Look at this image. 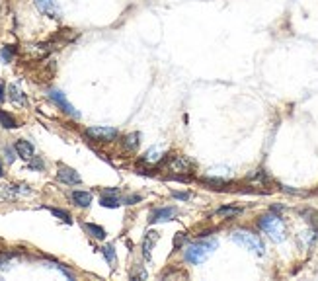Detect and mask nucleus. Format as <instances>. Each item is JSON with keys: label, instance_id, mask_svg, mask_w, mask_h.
<instances>
[{"label": "nucleus", "instance_id": "f257e3e1", "mask_svg": "<svg viewBox=\"0 0 318 281\" xmlns=\"http://www.w3.org/2000/svg\"><path fill=\"white\" fill-rule=\"evenodd\" d=\"M217 248H219V242H217L215 238L199 240V242H191L190 246L184 250V260H186L188 264H193V266L203 264L205 260L213 254Z\"/></svg>", "mask_w": 318, "mask_h": 281}, {"label": "nucleus", "instance_id": "f03ea898", "mask_svg": "<svg viewBox=\"0 0 318 281\" xmlns=\"http://www.w3.org/2000/svg\"><path fill=\"white\" fill-rule=\"evenodd\" d=\"M230 238L236 244H240L242 248H246V250H250V252H254V254H258V256H262L266 252L264 240H262L258 234L250 232V230H244V229L234 230V232L230 234Z\"/></svg>", "mask_w": 318, "mask_h": 281}, {"label": "nucleus", "instance_id": "7ed1b4c3", "mask_svg": "<svg viewBox=\"0 0 318 281\" xmlns=\"http://www.w3.org/2000/svg\"><path fill=\"white\" fill-rule=\"evenodd\" d=\"M258 227H260V230H264L266 234H269L271 240H275V242H283L285 240V225H283L281 217H277V215H264V217H260Z\"/></svg>", "mask_w": 318, "mask_h": 281}, {"label": "nucleus", "instance_id": "20e7f679", "mask_svg": "<svg viewBox=\"0 0 318 281\" xmlns=\"http://www.w3.org/2000/svg\"><path fill=\"white\" fill-rule=\"evenodd\" d=\"M166 168L170 170V172H176V180H184L186 182V176L184 174H188L193 170V162H191L188 156H182V154H170V158H168V162H166Z\"/></svg>", "mask_w": 318, "mask_h": 281}, {"label": "nucleus", "instance_id": "39448f33", "mask_svg": "<svg viewBox=\"0 0 318 281\" xmlns=\"http://www.w3.org/2000/svg\"><path fill=\"white\" fill-rule=\"evenodd\" d=\"M180 215L178 207H156L149 213V223L156 225V223H168V221H174Z\"/></svg>", "mask_w": 318, "mask_h": 281}, {"label": "nucleus", "instance_id": "423d86ee", "mask_svg": "<svg viewBox=\"0 0 318 281\" xmlns=\"http://www.w3.org/2000/svg\"><path fill=\"white\" fill-rule=\"evenodd\" d=\"M86 135L94 140H102V143H112L119 137V131L114 127H88Z\"/></svg>", "mask_w": 318, "mask_h": 281}, {"label": "nucleus", "instance_id": "0eeeda50", "mask_svg": "<svg viewBox=\"0 0 318 281\" xmlns=\"http://www.w3.org/2000/svg\"><path fill=\"white\" fill-rule=\"evenodd\" d=\"M49 98L53 100V103H57V106H59V108L63 110L64 114L73 115V117H78V115H80L77 112V110L73 108V103H70L68 100H66V98H64V94L61 92V90H51V92H49Z\"/></svg>", "mask_w": 318, "mask_h": 281}, {"label": "nucleus", "instance_id": "6e6552de", "mask_svg": "<svg viewBox=\"0 0 318 281\" xmlns=\"http://www.w3.org/2000/svg\"><path fill=\"white\" fill-rule=\"evenodd\" d=\"M39 12H43L49 18H61V8L57 4V0H33Z\"/></svg>", "mask_w": 318, "mask_h": 281}, {"label": "nucleus", "instance_id": "1a4fd4ad", "mask_svg": "<svg viewBox=\"0 0 318 281\" xmlns=\"http://www.w3.org/2000/svg\"><path fill=\"white\" fill-rule=\"evenodd\" d=\"M57 178L61 180L63 184H66V186H77V184H80L82 182V178H80V174H78L75 168H68V166H61L59 168V172H57Z\"/></svg>", "mask_w": 318, "mask_h": 281}, {"label": "nucleus", "instance_id": "9d476101", "mask_svg": "<svg viewBox=\"0 0 318 281\" xmlns=\"http://www.w3.org/2000/svg\"><path fill=\"white\" fill-rule=\"evenodd\" d=\"M14 149H16V153L20 158H24V160H29L31 156H33V145L26 139H20L16 145H14Z\"/></svg>", "mask_w": 318, "mask_h": 281}, {"label": "nucleus", "instance_id": "9b49d317", "mask_svg": "<svg viewBox=\"0 0 318 281\" xmlns=\"http://www.w3.org/2000/svg\"><path fill=\"white\" fill-rule=\"evenodd\" d=\"M156 240H158V232L149 230L147 236H145V240H143V256H145V260H151V252H153Z\"/></svg>", "mask_w": 318, "mask_h": 281}, {"label": "nucleus", "instance_id": "f8f14e48", "mask_svg": "<svg viewBox=\"0 0 318 281\" xmlns=\"http://www.w3.org/2000/svg\"><path fill=\"white\" fill-rule=\"evenodd\" d=\"M70 199H73V203L78 205V207H90V203H92V193L77 190V192L70 193Z\"/></svg>", "mask_w": 318, "mask_h": 281}, {"label": "nucleus", "instance_id": "ddd939ff", "mask_svg": "<svg viewBox=\"0 0 318 281\" xmlns=\"http://www.w3.org/2000/svg\"><path fill=\"white\" fill-rule=\"evenodd\" d=\"M8 96H10V100H12L14 103H18V106H26L27 103L26 94L20 90L18 84H10V86H8Z\"/></svg>", "mask_w": 318, "mask_h": 281}, {"label": "nucleus", "instance_id": "4468645a", "mask_svg": "<svg viewBox=\"0 0 318 281\" xmlns=\"http://www.w3.org/2000/svg\"><path fill=\"white\" fill-rule=\"evenodd\" d=\"M82 229L86 230L92 238H96V240H103V238H105V234H108L103 227H100V225H94V223H84V225H82Z\"/></svg>", "mask_w": 318, "mask_h": 281}, {"label": "nucleus", "instance_id": "2eb2a0df", "mask_svg": "<svg viewBox=\"0 0 318 281\" xmlns=\"http://www.w3.org/2000/svg\"><path fill=\"white\" fill-rule=\"evenodd\" d=\"M140 145V135L139 133H129L127 137L123 139V149L129 151V153H135L137 149H139Z\"/></svg>", "mask_w": 318, "mask_h": 281}, {"label": "nucleus", "instance_id": "dca6fc26", "mask_svg": "<svg viewBox=\"0 0 318 281\" xmlns=\"http://www.w3.org/2000/svg\"><path fill=\"white\" fill-rule=\"evenodd\" d=\"M160 158H162L160 147H153V149H149L147 154L143 156V162H147V164H156V162H160Z\"/></svg>", "mask_w": 318, "mask_h": 281}, {"label": "nucleus", "instance_id": "f3484780", "mask_svg": "<svg viewBox=\"0 0 318 281\" xmlns=\"http://www.w3.org/2000/svg\"><path fill=\"white\" fill-rule=\"evenodd\" d=\"M217 215H221V217H227V219H234L238 217L242 213L240 207H230V205H225V207H219L215 211Z\"/></svg>", "mask_w": 318, "mask_h": 281}, {"label": "nucleus", "instance_id": "a211bd4d", "mask_svg": "<svg viewBox=\"0 0 318 281\" xmlns=\"http://www.w3.org/2000/svg\"><path fill=\"white\" fill-rule=\"evenodd\" d=\"M100 205H102V207H108V209H115V207L123 205V199H121V197H117V195H102Z\"/></svg>", "mask_w": 318, "mask_h": 281}, {"label": "nucleus", "instance_id": "6ab92c4d", "mask_svg": "<svg viewBox=\"0 0 318 281\" xmlns=\"http://www.w3.org/2000/svg\"><path fill=\"white\" fill-rule=\"evenodd\" d=\"M0 125L4 129H16L18 127V121L14 119V115H10L8 112L0 110Z\"/></svg>", "mask_w": 318, "mask_h": 281}, {"label": "nucleus", "instance_id": "aec40b11", "mask_svg": "<svg viewBox=\"0 0 318 281\" xmlns=\"http://www.w3.org/2000/svg\"><path fill=\"white\" fill-rule=\"evenodd\" d=\"M14 55H16V45H4V47L0 49V59H2L4 63H10L14 59Z\"/></svg>", "mask_w": 318, "mask_h": 281}, {"label": "nucleus", "instance_id": "412c9836", "mask_svg": "<svg viewBox=\"0 0 318 281\" xmlns=\"http://www.w3.org/2000/svg\"><path fill=\"white\" fill-rule=\"evenodd\" d=\"M47 209H49V211H51L57 219H61L63 223H66V225H73V219H70V215H68L66 211H63V209H57V207H47Z\"/></svg>", "mask_w": 318, "mask_h": 281}, {"label": "nucleus", "instance_id": "4be33fe9", "mask_svg": "<svg viewBox=\"0 0 318 281\" xmlns=\"http://www.w3.org/2000/svg\"><path fill=\"white\" fill-rule=\"evenodd\" d=\"M102 254L105 256L108 264H114L115 262V248L112 246V244H105V246H102Z\"/></svg>", "mask_w": 318, "mask_h": 281}, {"label": "nucleus", "instance_id": "5701e85b", "mask_svg": "<svg viewBox=\"0 0 318 281\" xmlns=\"http://www.w3.org/2000/svg\"><path fill=\"white\" fill-rule=\"evenodd\" d=\"M16 156H18L16 149L10 147V145H4V158H6V162H8V164H12L14 160H16Z\"/></svg>", "mask_w": 318, "mask_h": 281}, {"label": "nucleus", "instance_id": "b1692460", "mask_svg": "<svg viewBox=\"0 0 318 281\" xmlns=\"http://www.w3.org/2000/svg\"><path fill=\"white\" fill-rule=\"evenodd\" d=\"M29 168L41 172V170H45V162L41 160V156H31V158H29Z\"/></svg>", "mask_w": 318, "mask_h": 281}, {"label": "nucleus", "instance_id": "393cba45", "mask_svg": "<svg viewBox=\"0 0 318 281\" xmlns=\"http://www.w3.org/2000/svg\"><path fill=\"white\" fill-rule=\"evenodd\" d=\"M205 186H215V188H221V186H227V180H221V178H203L201 180Z\"/></svg>", "mask_w": 318, "mask_h": 281}, {"label": "nucleus", "instance_id": "a878e982", "mask_svg": "<svg viewBox=\"0 0 318 281\" xmlns=\"http://www.w3.org/2000/svg\"><path fill=\"white\" fill-rule=\"evenodd\" d=\"M172 197H174V199H180V201H190L191 193H188V192H172Z\"/></svg>", "mask_w": 318, "mask_h": 281}, {"label": "nucleus", "instance_id": "bb28decb", "mask_svg": "<svg viewBox=\"0 0 318 281\" xmlns=\"http://www.w3.org/2000/svg\"><path fill=\"white\" fill-rule=\"evenodd\" d=\"M184 242H186V234H184V232H178V234L174 236V248L178 250V246L180 244H184Z\"/></svg>", "mask_w": 318, "mask_h": 281}, {"label": "nucleus", "instance_id": "cd10ccee", "mask_svg": "<svg viewBox=\"0 0 318 281\" xmlns=\"http://www.w3.org/2000/svg\"><path fill=\"white\" fill-rule=\"evenodd\" d=\"M10 264V254H0V269H6Z\"/></svg>", "mask_w": 318, "mask_h": 281}, {"label": "nucleus", "instance_id": "c85d7f7f", "mask_svg": "<svg viewBox=\"0 0 318 281\" xmlns=\"http://www.w3.org/2000/svg\"><path fill=\"white\" fill-rule=\"evenodd\" d=\"M4 88H6V86H4V82L0 80V102H4V100H6V96H4Z\"/></svg>", "mask_w": 318, "mask_h": 281}, {"label": "nucleus", "instance_id": "c756f323", "mask_svg": "<svg viewBox=\"0 0 318 281\" xmlns=\"http://www.w3.org/2000/svg\"><path fill=\"white\" fill-rule=\"evenodd\" d=\"M2 174H4V172H2V164H0V178H2Z\"/></svg>", "mask_w": 318, "mask_h": 281}]
</instances>
